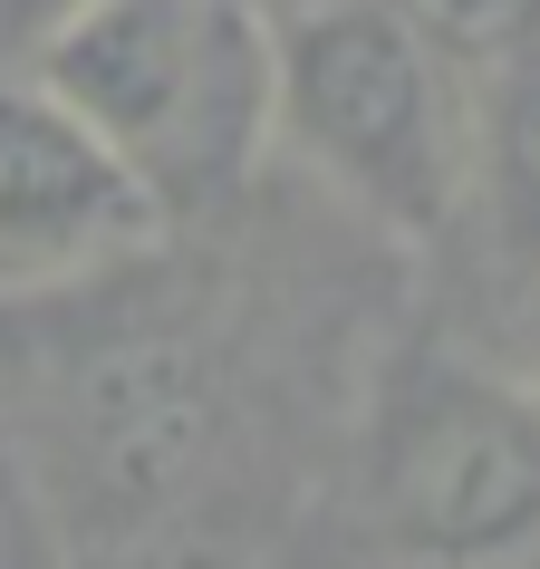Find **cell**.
<instances>
[{
	"mask_svg": "<svg viewBox=\"0 0 540 569\" xmlns=\"http://www.w3.org/2000/svg\"><path fill=\"white\" fill-rule=\"evenodd\" d=\"M492 39L502 49L473 78V193L463 203L492 222L502 261L540 270V0Z\"/></svg>",
	"mask_w": 540,
	"mask_h": 569,
	"instance_id": "cell-5",
	"label": "cell"
},
{
	"mask_svg": "<svg viewBox=\"0 0 540 569\" xmlns=\"http://www.w3.org/2000/svg\"><path fill=\"white\" fill-rule=\"evenodd\" d=\"M424 10H434V20H444L453 39H492L502 20H521L531 0H424Z\"/></svg>",
	"mask_w": 540,
	"mask_h": 569,
	"instance_id": "cell-7",
	"label": "cell"
},
{
	"mask_svg": "<svg viewBox=\"0 0 540 569\" xmlns=\"http://www.w3.org/2000/svg\"><path fill=\"white\" fill-rule=\"evenodd\" d=\"M531 280H540V270H531ZM531 387H540V377H531Z\"/></svg>",
	"mask_w": 540,
	"mask_h": 569,
	"instance_id": "cell-10",
	"label": "cell"
},
{
	"mask_svg": "<svg viewBox=\"0 0 540 569\" xmlns=\"http://www.w3.org/2000/svg\"><path fill=\"white\" fill-rule=\"evenodd\" d=\"M251 10H261V20H290V10H309V0H251Z\"/></svg>",
	"mask_w": 540,
	"mask_h": 569,
	"instance_id": "cell-9",
	"label": "cell"
},
{
	"mask_svg": "<svg viewBox=\"0 0 540 569\" xmlns=\"http://www.w3.org/2000/svg\"><path fill=\"white\" fill-rule=\"evenodd\" d=\"M164 212L39 68H0V290H68L136 261Z\"/></svg>",
	"mask_w": 540,
	"mask_h": 569,
	"instance_id": "cell-4",
	"label": "cell"
},
{
	"mask_svg": "<svg viewBox=\"0 0 540 569\" xmlns=\"http://www.w3.org/2000/svg\"><path fill=\"white\" fill-rule=\"evenodd\" d=\"M0 569H30V531H20V511H10V492H0Z\"/></svg>",
	"mask_w": 540,
	"mask_h": 569,
	"instance_id": "cell-8",
	"label": "cell"
},
{
	"mask_svg": "<svg viewBox=\"0 0 540 569\" xmlns=\"http://www.w3.org/2000/svg\"><path fill=\"white\" fill-rule=\"evenodd\" d=\"M30 68L126 154L164 222L232 203L270 154V20L251 0H78Z\"/></svg>",
	"mask_w": 540,
	"mask_h": 569,
	"instance_id": "cell-2",
	"label": "cell"
},
{
	"mask_svg": "<svg viewBox=\"0 0 540 569\" xmlns=\"http://www.w3.org/2000/svg\"><path fill=\"white\" fill-rule=\"evenodd\" d=\"M358 511L424 569L540 560V387L463 348L387 358L358 435Z\"/></svg>",
	"mask_w": 540,
	"mask_h": 569,
	"instance_id": "cell-3",
	"label": "cell"
},
{
	"mask_svg": "<svg viewBox=\"0 0 540 569\" xmlns=\"http://www.w3.org/2000/svg\"><path fill=\"white\" fill-rule=\"evenodd\" d=\"M270 146L396 241H434L473 193V78L424 0H309L270 20Z\"/></svg>",
	"mask_w": 540,
	"mask_h": 569,
	"instance_id": "cell-1",
	"label": "cell"
},
{
	"mask_svg": "<svg viewBox=\"0 0 540 569\" xmlns=\"http://www.w3.org/2000/svg\"><path fill=\"white\" fill-rule=\"evenodd\" d=\"M78 0H0V68H30L39 59V39L59 30Z\"/></svg>",
	"mask_w": 540,
	"mask_h": 569,
	"instance_id": "cell-6",
	"label": "cell"
}]
</instances>
